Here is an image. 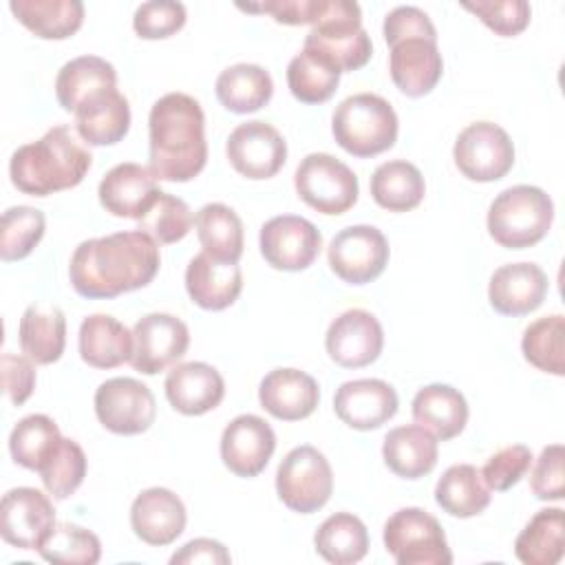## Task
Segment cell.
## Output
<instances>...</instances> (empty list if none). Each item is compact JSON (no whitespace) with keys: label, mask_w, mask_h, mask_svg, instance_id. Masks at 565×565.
I'll use <instances>...</instances> for the list:
<instances>
[{"label":"cell","mask_w":565,"mask_h":565,"mask_svg":"<svg viewBox=\"0 0 565 565\" xmlns=\"http://www.w3.org/2000/svg\"><path fill=\"white\" fill-rule=\"evenodd\" d=\"M159 265V243L141 230H128L79 243L71 256L68 278L84 298H115L146 287Z\"/></svg>","instance_id":"6da1fadb"},{"label":"cell","mask_w":565,"mask_h":565,"mask_svg":"<svg viewBox=\"0 0 565 565\" xmlns=\"http://www.w3.org/2000/svg\"><path fill=\"white\" fill-rule=\"evenodd\" d=\"M148 132V168L159 181L183 183L205 168V115L194 97L185 93H168L157 99L150 108Z\"/></svg>","instance_id":"7a4b0ae2"},{"label":"cell","mask_w":565,"mask_h":565,"mask_svg":"<svg viewBox=\"0 0 565 565\" xmlns=\"http://www.w3.org/2000/svg\"><path fill=\"white\" fill-rule=\"evenodd\" d=\"M93 163L79 135L68 126H53L38 141L20 146L9 161L11 183L31 196H49L82 183Z\"/></svg>","instance_id":"3957f363"},{"label":"cell","mask_w":565,"mask_h":565,"mask_svg":"<svg viewBox=\"0 0 565 565\" xmlns=\"http://www.w3.org/2000/svg\"><path fill=\"white\" fill-rule=\"evenodd\" d=\"M384 40L391 46L388 71L393 84L406 97L430 93L444 73L437 49V31L419 7H395L384 18Z\"/></svg>","instance_id":"277c9868"},{"label":"cell","mask_w":565,"mask_h":565,"mask_svg":"<svg viewBox=\"0 0 565 565\" xmlns=\"http://www.w3.org/2000/svg\"><path fill=\"white\" fill-rule=\"evenodd\" d=\"M397 128L393 106L375 93H358L342 99L331 119V132L338 146L360 159L393 148Z\"/></svg>","instance_id":"5b68a950"},{"label":"cell","mask_w":565,"mask_h":565,"mask_svg":"<svg viewBox=\"0 0 565 565\" xmlns=\"http://www.w3.org/2000/svg\"><path fill=\"white\" fill-rule=\"evenodd\" d=\"M554 221L552 199L536 185H512L488 210V232L505 249H525L543 241Z\"/></svg>","instance_id":"8992f818"},{"label":"cell","mask_w":565,"mask_h":565,"mask_svg":"<svg viewBox=\"0 0 565 565\" xmlns=\"http://www.w3.org/2000/svg\"><path fill=\"white\" fill-rule=\"evenodd\" d=\"M305 46L331 57L342 73L362 68L373 55L371 38L362 29V11L351 0H320Z\"/></svg>","instance_id":"52a82bcc"},{"label":"cell","mask_w":565,"mask_h":565,"mask_svg":"<svg viewBox=\"0 0 565 565\" xmlns=\"http://www.w3.org/2000/svg\"><path fill=\"white\" fill-rule=\"evenodd\" d=\"M384 547L397 565H450L441 523L422 508H402L384 523Z\"/></svg>","instance_id":"ba28073f"},{"label":"cell","mask_w":565,"mask_h":565,"mask_svg":"<svg viewBox=\"0 0 565 565\" xmlns=\"http://www.w3.org/2000/svg\"><path fill=\"white\" fill-rule=\"evenodd\" d=\"M298 196L320 214L338 216L358 201V177L340 159L327 152L307 154L294 174Z\"/></svg>","instance_id":"9c48e42d"},{"label":"cell","mask_w":565,"mask_h":565,"mask_svg":"<svg viewBox=\"0 0 565 565\" xmlns=\"http://www.w3.org/2000/svg\"><path fill=\"white\" fill-rule=\"evenodd\" d=\"M278 499L294 512L320 510L333 492V472L327 457L313 446H298L285 455L276 470Z\"/></svg>","instance_id":"30bf717a"},{"label":"cell","mask_w":565,"mask_h":565,"mask_svg":"<svg viewBox=\"0 0 565 565\" xmlns=\"http://www.w3.org/2000/svg\"><path fill=\"white\" fill-rule=\"evenodd\" d=\"M457 170L479 183L503 179L514 166V143L510 135L492 121L466 126L452 148Z\"/></svg>","instance_id":"8fae6325"},{"label":"cell","mask_w":565,"mask_h":565,"mask_svg":"<svg viewBox=\"0 0 565 565\" xmlns=\"http://www.w3.org/2000/svg\"><path fill=\"white\" fill-rule=\"evenodd\" d=\"M95 415L115 435H139L152 426L157 402L143 382L110 377L95 391Z\"/></svg>","instance_id":"7c38bea8"},{"label":"cell","mask_w":565,"mask_h":565,"mask_svg":"<svg viewBox=\"0 0 565 565\" xmlns=\"http://www.w3.org/2000/svg\"><path fill=\"white\" fill-rule=\"evenodd\" d=\"M329 267L349 285L375 280L388 263V241L373 225H351L340 230L329 243Z\"/></svg>","instance_id":"4fadbf2b"},{"label":"cell","mask_w":565,"mask_h":565,"mask_svg":"<svg viewBox=\"0 0 565 565\" xmlns=\"http://www.w3.org/2000/svg\"><path fill=\"white\" fill-rule=\"evenodd\" d=\"M132 355L130 364L143 375H157L177 364L188 347L190 331L185 322L170 313H148L132 327Z\"/></svg>","instance_id":"5bb4252c"},{"label":"cell","mask_w":565,"mask_h":565,"mask_svg":"<svg viewBox=\"0 0 565 565\" xmlns=\"http://www.w3.org/2000/svg\"><path fill=\"white\" fill-rule=\"evenodd\" d=\"M232 168L254 181L271 179L287 161V141L265 121L238 124L225 143Z\"/></svg>","instance_id":"9a60e30c"},{"label":"cell","mask_w":565,"mask_h":565,"mask_svg":"<svg viewBox=\"0 0 565 565\" xmlns=\"http://www.w3.org/2000/svg\"><path fill=\"white\" fill-rule=\"evenodd\" d=\"M260 254L274 269H307L320 254L322 236L318 227L296 214L269 218L260 227Z\"/></svg>","instance_id":"2e32d148"},{"label":"cell","mask_w":565,"mask_h":565,"mask_svg":"<svg viewBox=\"0 0 565 565\" xmlns=\"http://www.w3.org/2000/svg\"><path fill=\"white\" fill-rule=\"evenodd\" d=\"M55 525L51 499L38 488H13L0 501V534L18 550H38Z\"/></svg>","instance_id":"e0dca14e"},{"label":"cell","mask_w":565,"mask_h":565,"mask_svg":"<svg viewBox=\"0 0 565 565\" xmlns=\"http://www.w3.org/2000/svg\"><path fill=\"white\" fill-rule=\"evenodd\" d=\"M324 347L329 358L344 369L369 366L382 353L384 331L371 311L349 309L329 324Z\"/></svg>","instance_id":"ac0fdd59"},{"label":"cell","mask_w":565,"mask_h":565,"mask_svg":"<svg viewBox=\"0 0 565 565\" xmlns=\"http://www.w3.org/2000/svg\"><path fill=\"white\" fill-rule=\"evenodd\" d=\"M276 448L271 426L258 415L234 417L221 435V459L236 477H256L265 470Z\"/></svg>","instance_id":"d6986e66"},{"label":"cell","mask_w":565,"mask_h":565,"mask_svg":"<svg viewBox=\"0 0 565 565\" xmlns=\"http://www.w3.org/2000/svg\"><path fill=\"white\" fill-rule=\"evenodd\" d=\"M395 388L375 377L344 382L333 395L335 415L355 430H375L397 413Z\"/></svg>","instance_id":"ffe728a7"},{"label":"cell","mask_w":565,"mask_h":565,"mask_svg":"<svg viewBox=\"0 0 565 565\" xmlns=\"http://www.w3.org/2000/svg\"><path fill=\"white\" fill-rule=\"evenodd\" d=\"M97 194L102 207L113 216L139 221L161 190L157 188V177L150 168L126 161L104 174Z\"/></svg>","instance_id":"44dd1931"},{"label":"cell","mask_w":565,"mask_h":565,"mask_svg":"<svg viewBox=\"0 0 565 565\" xmlns=\"http://www.w3.org/2000/svg\"><path fill=\"white\" fill-rule=\"evenodd\" d=\"M550 289L547 274L534 263H510L494 269L488 300L501 316H525L541 307Z\"/></svg>","instance_id":"7402d4cb"},{"label":"cell","mask_w":565,"mask_h":565,"mask_svg":"<svg viewBox=\"0 0 565 565\" xmlns=\"http://www.w3.org/2000/svg\"><path fill=\"white\" fill-rule=\"evenodd\" d=\"M185 505L168 488H148L130 505L132 532L148 545L174 543L185 530Z\"/></svg>","instance_id":"603a6c76"},{"label":"cell","mask_w":565,"mask_h":565,"mask_svg":"<svg viewBox=\"0 0 565 565\" xmlns=\"http://www.w3.org/2000/svg\"><path fill=\"white\" fill-rule=\"evenodd\" d=\"M260 406L276 419L298 422L309 417L318 402V382L300 369H274L258 386Z\"/></svg>","instance_id":"cb8c5ba5"},{"label":"cell","mask_w":565,"mask_h":565,"mask_svg":"<svg viewBox=\"0 0 565 565\" xmlns=\"http://www.w3.org/2000/svg\"><path fill=\"white\" fill-rule=\"evenodd\" d=\"M185 289L194 305L207 311H221L236 302L243 289V274L236 263L196 254L185 269Z\"/></svg>","instance_id":"d4e9b609"},{"label":"cell","mask_w":565,"mask_h":565,"mask_svg":"<svg viewBox=\"0 0 565 565\" xmlns=\"http://www.w3.org/2000/svg\"><path fill=\"white\" fill-rule=\"evenodd\" d=\"M225 395L221 373L205 362L177 364L166 377V397L183 415H203L214 411Z\"/></svg>","instance_id":"484cf974"},{"label":"cell","mask_w":565,"mask_h":565,"mask_svg":"<svg viewBox=\"0 0 565 565\" xmlns=\"http://www.w3.org/2000/svg\"><path fill=\"white\" fill-rule=\"evenodd\" d=\"M75 115V132L88 146H113L128 135L130 106L117 88H106L84 99Z\"/></svg>","instance_id":"4316f807"},{"label":"cell","mask_w":565,"mask_h":565,"mask_svg":"<svg viewBox=\"0 0 565 565\" xmlns=\"http://www.w3.org/2000/svg\"><path fill=\"white\" fill-rule=\"evenodd\" d=\"M22 353L35 364H53L62 358L66 344V318L60 307L33 302L24 309L18 327Z\"/></svg>","instance_id":"83f0119b"},{"label":"cell","mask_w":565,"mask_h":565,"mask_svg":"<svg viewBox=\"0 0 565 565\" xmlns=\"http://www.w3.org/2000/svg\"><path fill=\"white\" fill-rule=\"evenodd\" d=\"M79 355L93 369H115L130 362L135 338L124 322L108 313H93L79 324Z\"/></svg>","instance_id":"f1b7e54d"},{"label":"cell","mask_w":565,"mask_h":565,"mask_svg":"<svg viewBox=\"0 0 565 565\" xmlns=\"http://www.w3.org/2000/svg\"><path fill=\"white\" fill-rule=\"evenodd\" d=\"M437 437L419 424L397 426L386 433L382 457L391 472L402 479H419L437 463Z\"/></svg>","instance_id":"f546056e"},{"label":"cell","mask_w":565,"mask_h":565,"mask_svg":"<svg viewBox=\"0 0 565 565\" xmlns=\"http://www.w3.org/2000/svg\"><path fill=\"white\" fill-rule=\"evenodd\" d=\"M413 419L437 439L448 441L466 428V397L448 384H428L413 397Z\"/></svg>","instance_id":"4dcf8cb0"},{"label":"cell","mask_w":565,"mask_h":565,"mask_svg":"<svg viewBox=\"0 0 565 565\" xmlns=\"http://www.w3.org/2000/svg\"><path fill=\"white\" fill-rule=\"evenodd\" d=\"M106 88H117V71L97 55H79L66 62L55 77V97L66 113H75L84 99Z\"/></svg>","instance_id":"1f68e13d"},{"label":"cell","mask_w":565,"mask_h":565,"mask_svg":"<svg viewBox=\"0 0 565 565\" xmlns=\"http://www.w3.org/2000/svg\"><path fill=\"white\" fill-rule=\"evenodd\" d=\"M11 13L42 40H66L84 22L79 0H11Z\"/></svg>","instance_id":"d6a6232c"},{"label":"cell","mask_w":565,"mask_h":565,"mask_svg":"<svg viewBox=\"0 0 565 565\" xmlns=\"http://www.w3.org/2000/svg\"><path fill=\"white\" fill-rule=\"evenodd\" d=\"M435 501L450 516L470 519L490 505V488L486 486L481 470L470 463H455L439 477Z\"/></svg>","instance_id":"836d02e7"},{"label":"cell","mask_w":565,"mask_h":565,"mask_svg":"<svg viewBox=\"0 0 565 565\" xmlns=\"http://www.w3.org/2000/svg\"><path fill=\"white\" fill-rule=\"evenodd\" d=\"M274 93L271 75L258 64H234L221 71L216 77V97L218 102L238 115L260 110Z\"/></svg>","instance_id":"e575fe53"},{"label":"cell","mask_w":565,"mask_h":565,"mask_svg":"<svg viewBox=\"0 0 565 565\" xmlns=\"http://www.w3.org/2000/svg\"><path fill=\"white\" fill-rule=\"evenodd\" d=\"M426 183L419 168L404 159L384 161L371 177L373 201L388 212H408L424 199Z\"/></svg>","instance_id":"d590c367"},{"label":"cell","mask_w":565,"mask_h":565,"mask_svg":"<svg viewBox=\"0 0 565 565\" xmlns=\"http://www.w3.org/2000/svg\"><path fill=\"white\" fill-rule=\"evenodd\" d=\"M340 66L324 53L302 46L287 66V86L291 95L302 104L327 102L340 84Z\"/></svg>","instance_id":"8d00e7d4"},{"label":"cell","mask_w":565,"mask_h":565,"mask_svg":"<svg viewBox=\"0 0 565 565\" xmlns=\"http://www.w3.org/2000/svg\"><path fill=\"white\" fill-rule=\"evenodd\" d=\"M565 552V519L561 508L539 510L514 541V554L525 565H556Z\"/></svg>","instance_id":"74e56055"},{"label":"cell","mask_w":565,"mask_h":565,"mask_svg":"<svg viewBox=\"0 0 565 565\" xmlns=\"http://www.w3.org/2000/svg\"><path fill=\"white\" fill-rule=\"evenodd\" d=\"M199 243L205 254L225 263L243 256V221L225 203H207L194 216Z\"/></svg>","instance_id":"f35d334b"},{"label":"cell","mask_w":565,"mask_h":565,"mask_svg":"<svg viewBox=\"0 0 565 565\" xmlns=\"http://www.w3.org/2000/svg\"><path fill=\"white\" fill-rule=\"evenodd\" d=\"M316 552L333 565H353L369 552L366 525L349 512H335L313 534Z\"/></svg>","instance_id":"ab89813d"},{"label":"cell","mask_w":565,"mask_h":565,"mask_svg":"<svg viewBox=\"0 0 565 565\" xmlns=\"http://www.w3.org/2000/svg\"><path fill=\"white\" fill-rule=\"evenodd\" d=\"M523 358L543 373L565 375V318L561 313L534 320L521 340Z\"/></svg>","instance_id":"60d3db41"},{"label":"cell","mask_w":565,"mask_h":565,"mask_svg":"<svg viewBox=\"0 0 565 565\" xmlns=\"http://www.w3.org/2000/svg\"><path fill=\"white\" fill-rule=\"evenodd\" d=\"M60 439V428L49 415H26L11 430L9 452L18 466L38 472Z\"/></svg>","instance_id":"b9f144b4"},{"label":"cell","mask_w":565,"mask_h":565,"mask_svg":"<svg viewBox=\"0 0 565 565\" xmlns=\"http://www.w3.org/2000/svg\"><path fill=\"white\" fill-rule=\"evenodd\" d=\"M38 552L49 563L95 565L102 558V543L90 530L73 523H55Z\"/></svg>","instance_id":"7bdbcfd3"},{"label":"cell","mask_w":565,"mask_h":565,"mask_svg":"<svg viewBox=\"0 0 565 565\" xmlns=\"http://www.w3.org/2000/svg\"><path fill=\"white\" fill-rule=\"evenodd\" d=\"M38 472L46 492L53 499L64 501L82 486L86 477V455L77 441L62 437Z\"/></svg>","instance_id":"ee69618b"},{"label":"cell","mask_w":565,"mask_h":565,"mask_svg":"<svg viewBox=\"0 0 565 565\" xmlns=\"http://www.w3.org/2000/svg\"><path fill=\"white\" fill-rule=\"evenodd\" d=\"M46 218L29 205H13L0 221V256L4 263L26 258L42 241Z\"/></svg>","instance_id":"f6af8a7d"},{"label":"cell","mask_w":565,"mask_h":565,"mask_svg":"<svg viewBox=\"0 0 565 565\" xmlns=\"http://www.w3.org/2000/svg\"><path fill=\"white\" fill-rule=\"evenodd\" d=\"M137 223V230L150 234L159 245H170L188 236L194 216L183 199L161 192Z\"/></svg>","instance_id":"bcb514c9"},{"label":"cell","mask_w":565,"mask_h":565,"mask_svg":"<svg viewBox=\"0 0 565 565\" xmlns=\"http://www.w3.org/2000/svg\"><path fill=\"white\" fill-rule=\"evenodd\" d=\"M463 9L475 13L497 35L512 38L525 31L532 9L525 0H477L463 2Z\"/></svg>","instance_id":"7dc6e473"},{"label":"cell","mask_w":565,"mask_h":565,"mask_svg":"<svg viewBox=\"0 0 565 565\" xmlns=\"http://www.w3.org/2000/svg\"><path fill=\"white\" fill-rule=\"evenodd\" d=\"M185 7L174 0H150L137 7L132 15L135 33L143 40L170 38L185 24Z\"/></svg>","instance_id":"c3c4849f"},{"label":"cell","mask_w":565,"mask_h":565,"mask_svg":"<svg viewBox=\"0 0 565 565\" xmlns=\"http://www.w3.org/2000/svg\"><path fill=\"white\" fill-rule=\"evenodd\" d=\"M530 466H532L530 448L523 444H512L501 448L486 461L481 477L490 490L505 492L525 477Z\"/></svg>","instance_id":"681fc988"},{"label":"cell","mask_w":565,"mask_h":565,"mask_svg":"<svg viewBox=\"0 0 565 565\" xmlns=\"http://www.w3.org/2000/svg\"><path fill=\"white\" fill-rule=\"evenodd\" d=\"M563 459H565V448L561 444H552L541 450L530 477V488L536 499L561 501L565 497Z\"/></svg>","instance_id":"f907efd6"},{"label":"cell","mask_w":565,"mask_h":565,"mask_svg":"<svg viewBox=\"0 0 565 565\" xmlns=\"http://www.w3.org/2000/svg\"><path fill=\"white\" fill-rule=\"evenodd\" d=\"M249 13H269L278 24H313L320 0H265V2H238L236 4Z\"/></svg>","instance_id":"816d5d0a"},{"label":"cell","mask_w":565,"mask_h":565,"mask_svg":"<svg viewBox=\"0 0 565 565\" xmlns=\"http://www.w3.org/2000/svg\"><path fill=\"white\" fill-rule=\"evenodd\" d=\"M2 386L9 395L13 406H22L33 388H35V366L33 360L15 355V353H2Z\"/></svg>","instance_id":"f5cc1de1"},{"label":"cell","mask_w":565,"mask_h":565,"mask_svg":"<svg viewBox=\"0 0 565 565\" xmlns=\"http://www.w3.org/2000/svg\"><path fill=\"white\" fill-rule=\"evenodd\" d=\"M232 561L230 552L225 550L223 543L214 541V539H194L190 543H185L179 552H174L170 556L172 565H196V563H210V565H227Z\"/></svg>","instance_id":"db71d44e"}]
</instances>
